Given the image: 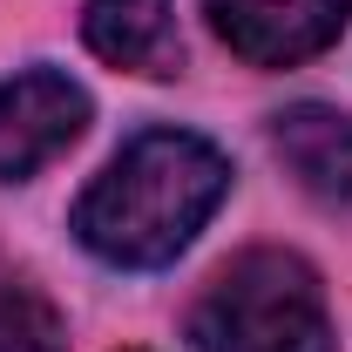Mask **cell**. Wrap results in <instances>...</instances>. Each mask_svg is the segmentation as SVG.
<instances>
[{
	"instance_id": "6da1fadb",
	"label": "cell",
	"mask_w": 352,
	"mask_h": 352,
	"mask_svg": "<svg viewBox=\"0 0 352 352\" xmlns=\"http://www.w3.org/2000/svg\"><path fill=\"white\" fill-rule=\"evenodd\" d=\"M230 197V163L190 129H142L122 142L75 204V237L116 271H163Z\"/></svg>"
},
{
	"instance_id": "7a4b0ae2",
	"label": "cell",
	"mask_w": 352,
	"mask_h": 352,
	"mask_svg": "<svg viewBox=\"0 0 352 352\" xmlns=\"http://www.w3.org/2000/svg\"><path fill=\"white\" fill-rule=\"evenodd\" d=\"M197 352H332L325 285L298 251H244L190 305Z\"/></svg>"
},
{
	"instance_id": "3957f363",
	"label": "cell",
	"mask_w": 352,
	"mask_h": 352,
	"mask_svg": "<svg viewBox=\"0 0 352 352\" xmlns=\"http://www.w3.org/2000/svg\"><path fill=\"white\" fill-rule=\"evenodd\" d=\"M88 129V88L61 68H21L0 82V183H28Z\"/></svg>"
},
{
	"instance_id": "277c9868",
	"label": "cell",
	"mask_w": 352,
	"mask_h": 352,
	"mask_svg": "<svg viewBox=\"0 0 352 352\" xmlns=\"http://www.w3.org/2000/svg\"><path fill=\"white\" fill-rule=\"evenodd\" d=\"M204 21L251 68H298L346 34L352 0H204Z\"/></svg>"
},
{
	"instance_id": "5b68a950",
	"label": "cell",
	"mask_w": 352,
	"mask_h": 352,
	"mask_svg": "<svg viewBox=\"0 0 352 352\" xmlns=\"http://www.w3.org/2000/svg\"><path fill=\"white\" fill-rule=\"evenodd\" d=\"M271 149L292 183L318 204H352V122L325 102H292L271 116Z\"/></svg>"
},
{
	"instance_id": "8992f818",
	"label": "cell",
	"mask_w": 352,
	"mask_h": 352,
	"mask_svg": "<svg viewBox=\"0 0 352 352\" xmlns=\"http://www.w3.org/2000/svg\"><path fill=\"white\" fill-rule=\"evenodd\" d=\"M82 41L109 68L129 75H176V7L170 0H88L82 7Z\"/></svg>"
},
{
	"instance_id": "52a82bcc",
	"label": "cell",
	"mask_w": 352,
	"mask_h": 352,
	"mask_svg": "<svg viewBox=\"0 0 352 352\" xmlns=\"http://www.w3.org/2000/svg\"><path fill=\"white\" fill-rule=\"evenodd\" d=\"M0 352H68L61 311L47 305V292L7 264H0Z\"/></svg>"
}]
</instances>
